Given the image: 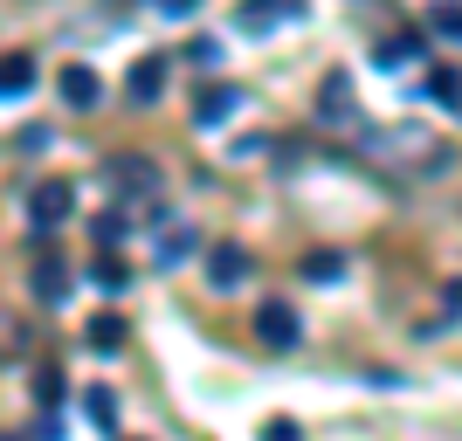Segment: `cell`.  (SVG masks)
Segmentation results:
<instances>
[{
  "label": "cell",
  "mask_w": 462,
  "mask_h": 441,
  "mask_svg": "<svg viewBox=\"0 0 462 441\" xmlns=\"http://www.w3.org/2000/svg\"><path fill=\"white\" fill-rule=\"evenodd\" d=\"M125 90H132V104H159V90H166V62H159V56L132 62V77H125Z\"/></svg>",
  "instance_id": "277c9868"
},
{
  "label": "cell",
  "mask_w": 462,
  "mask_h": 441,
  "mask_svg": "<svg viewBox=\"0 0 462 441\" xmlns=\"http://www.w3.org/2000/svg\"><path fill=\"white\" fill-rule=\"evenodd\" d=\"M338 269H346L338 255H310V262H304V276H310V283H338Z\"/></svg>",
  "instance_id": "5bb4252c"
},
{
  "label": "cell",
  "mask_w": 462,
  "mask_h": 441,
  "mask_svg": "<svg viewBox=\"0 0 462 441\" xmlns=\"http://www.w3.org/2000/svg\"><path fill=\"white\" fill-rule=\"evenodd\" d=\"M0 83H7V96H28V83H35V62L14 49V56H7V69H0Z\"/></svg>",
  "instance_id": "9c48e42d"
},
{
  "label": "cell",
  "mask_w": 462,
  "mask_h": 441,
  "mask_svg": "<svg viewBox=\"0 0 462 441\" xmlns=\"http://www.w3.org/2000/svg\"><path fill=\"white\" fill-rule=\"evenodd\" d=\"M187 249H193V234H187V228H166V234H159V262H180Z\"/></svg>",
  "instance_id": "7c38bea8"
},
{
  "label": "cell",
  "mask_w": 462,
  "mask_h": 441,
  "mask_svg": "<svg viewBox=\"0 0 462 441\" xmlns=\"http://www.w3.org/2000/svg\"><path fill=\"white\" fill-rule=\"evenodd\" d=\"M62 96H69L77 111H97V96H104V83H97V69H83V62H69V69H62Z\"/></svg>",
  "instance_id": "5b68a950"
},
{
  "label": "cell",
  "mask_w": 462,
  "mask_h": 441,
  "mask_svg": "<svg viewBox=\"0 0 462 441\" xmlns=\"http://www.w3.org/2000/svg\"><path fill=\"white\" fill-rule=\"evenodd\" d=\"M35 289H42V304H62V297H69V276H62V262H42Z\"/></svg>",
  "instance_id": "30bf717a"
},
{
  "label": "cell",
  "mask_w": 462,
  "mask_h": 441,
  "mask_svg": "<svg viewBox=\"0 0 462 441\" xmlns=\"http://www.w3.org/2000/svg\"><path fill=\"white\" fill-rule=\"evenodd\" d=\"M297 14V0H249L242 7V28H276V21Z\"/></svg>",
  "instance_id": "ba28073f"
},
{
  "label": "cell",
  "mask_w": 462,
  "mask_h": 441,
  "mask_svg": "<svg viewBox=\"0 0 462 441\" xmlns=\"http://www.w3.org/2000/svg\"><path fill=\"white\" fill-rule=\"evenodd\" d=\"M242 269H249V255L235 249V242H221V249L208 255V276H214V289H235V283H242Z\"/></svg>",
  "instance_id": "8992f818"
},
{
  "label": "cell",
  "mask_w": 462,
  "mask_h": 441,
  "mask_svg": "<svg viewBox=\"0 0 462 441\" xmlns=\"http://www.w3.org/2000/svg\"><path fill=\"white\" fill-rule=\"evenodd\" d=\"M435 28H442V35H462V7H442V14H435Z\"/></svg>",
  "instance_id": "2e32d148"
},
{
  "label": "cell",
  "mask_w": 462,
  "mask_h": 441,
  "mask_svg": "<svg viewBox=\"0 0 462 441\" xmlns=\"http://www.w3.org/2000/svg\"><path fill=\"white\" fill-rule=\"evenodd\" d=\"M235 104H242V90H235V83H214V90L193 96V124L214 132V124H228V117H235Z\"/></svg>",
  "instance_id": "7a4b0ae2"
},
{
  "label": "cell",
  "mask_w": 462,
  "mask_h": 441,
  "mask_svg": "<svg viewBox=\"0 0 462 441\" xmlns=\"http://www.w3.org/2000/svg\"><path fill=\"white\" fill-rule=\"evenodd\" d=\"M111 179H117V193H152L159 187V173L145 159H111Z\"/></svg>",
  "instance_id": "52a82bcc"
},
{
  "label": "cell",
  "mask_w": 462,
  "mask_h": 441,
  "mask_svg": "<svg viewBox=\"0 0 462 441\" xmlns=\"http://www.w3.org/2000/svg\"><path fill=\"white\" fill-rule=\"evenodd\" d=\"M90 276H97V283H104V289H125V262H111V255H104V262H97Z\"/></svg>",
  "instance_id": "9a60e30c"
},
{
  "label": "cell",
  "mask_w": 462,
  "mask_h": 441,
  "mask_svg": "<svg viewBox=\"0 0 462 441\" xmlns=\"http://www.w3.org/2000/svg\"><path fill=\"white\" fill-rule=\"evenodd\" d=\"M90 338H97L104 352H111L117 338H125V317H111V310H104V317H90Z\"/></svg>",
  "instance_id": "8fae6325"
},
{
  "label": "cell",
  "mask_w": 462,
  "mask_h": 441,
  "mask_svg": "<svg viewBox=\"0 0 462 441\" xmlns=\"http://www.w3.org/2000/svg\"><path fill=\"white\" fill-rule=\"evenodd\" d=\"M255 338L276 345V352H290V345H297V310H290V304H263V310H255Z\"/></svg>",
  "instance_id": "3957f363"
},
{
  "label": "cell",
  "mask_w": 462,
  "mask_h": 441,
  "mask_svg": "<svg viewBox=\"0 0 462 441\" xmlns=\"http://www.w3.org/2000/svg\"><path fill=\"white\" fill-rule=\"evenodd\" d=\"M83 407H90V421L104 427V435H111V427H117V400H111V393H90V400H83Z\"/></svg>",
  "instance_id": "4fadbf2b"
},
{
  "label": "cell",
  "mask_w": 462,
  "mask_h": 441,
  "mask_svg": "<svg viewBox=\"0 0 462 441\" xmlns=\"http://www.w3.org/2000/svg\"><path fill=\"white\" fill-rule=\"evenodd\" d=\"M69 207H77V187H69V179H42L35 200H28L35 228H62V221H69Z\"/></svg>",
  "instance_id": "6da1fadb"
}]
</instances>
